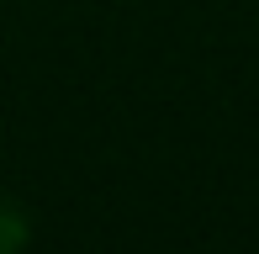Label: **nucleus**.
Instances as JSON below:
<instances>
[{"instance_id": "f257e3e1", "label": "nucleus", "mask_w": 259, "mask_h": 254, "mask_svg": "<svg viewBox=\"0 0 259 254\" xmlns=\"http://www.w3.org/2000/svg\"><path fill=\"white\" fill-rule=\"evenodd\" d=\"M32 244V217L11 191H0V254H27Z\"/></svg>"}]
</instances>
